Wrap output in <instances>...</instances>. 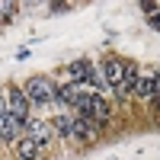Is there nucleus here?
Returning <instances> with one entry per match:
<instances>
[{"label": "nucleus", "mask_w": 160, "mask_h": 160, "mask_svg": "<svg viewBox=\"0 0 160 160\" xmlns=\"http://www.w3.org/2000/svg\"><path fill=\"white\" fill-rule=\"evenodd\" d=\"M55 135L58 138H64V141H71L74 138V115H55Z\"/></svg>", "instance_id": "nucleus-10"}, {"label": "nucleus", "mask_w": 160, "mask_h": 160, "mask_svg": "<svg viewBox=\"0 0 160 160\" xmlns=\"http://www.w3.org/2000/svg\"><path fill=\"white\" fill-rule=\"evenodd\" d=\"M0 16H3V13H0Z\"/></svg>", "instance_id": "nucleus-16"}, {"label": "nucleus", "mask_w": 160, "mask_h": 160, "mask_svg": "<svg viewBox=\"0 0 160 160\" xmlns=\"http://www.w3.org/2000/svg\"><path fill=\"white\" fill-rule=\"evenodd\" d=\"M135 93H138V96H154V77H138Z\"/></svg>", "instance_id": "nucleus-13"}, {"label": "nucleus", "mask_w": 160, "mask_h": 160, "mask_svg": "<svg viewBox=\"0 0 160 160\" xmlns=\"http://www.w3.org/2000/svg\"><path fill=\"white\" fill-rule=\"evenodd\" d=\"M22 93H26V99L32 106H48L51 99H58V87L51 83L48 77H29Z\"/></svg>", "instance_id": "nucleus-1"}, {"label": "nucleus", "mask_w": 160, "mask_h": 160, "mask_svg": "<svg viewBox=\"0 0 160 160\" xmlns=\"http://www.w3.org/2000/svg\"><path fill=\"white\" fill-rule=\"evenodd\" d=\"M135 87H138V71H135V64H128V68H125V77H122V83H118L115 90H118V96L125 99Z\"/></svg>", "instance_id": "nucleus-12"}, {"label": "nucleus", "mask_w": 160, "mask_h": 160, "mask_svg": "<svg viewBox=\"0 0 160 160\" xmlns=\"http://www.w3.org/2000/svg\"><path fill=\"white\" fill-rule=\"evenodd\" d=\"M125 68L128 64L125 61H118V58H112V61H106V68H102V80H106V87H118L122 83V77H125Z\"/></svg>", "instance_id": "nucleus-6"}, {"label": "nucleus", "mask_w": 160, "mask_h": 160, "mask_svg": "<svg viewBox=\"0 0 160 160\" xmlns=\"http://www.w3.org/2000/svg\"><path fill=\"white\" fill-rule=\"evenodd\" d=\"M19 128H22V122H16L13 115H0V144L16 141L19 138Z\"/></svg>", "instance_id": "nucleus-7"}, {"label": "nucleus", "mask_w": 160, "mask_h": 160, "mask_svg": "<svg viewBox=\"0 0 160 160\" xmlns=\"http://www.w3.org/2000/svg\"><path fill=\"white\" fill-rule=\"evenodd\" d=\"M74 138H77V141L93 144V141L99 138V125H96V122H90V118H83V115H74Z\"/></svg>", "instance_id": "nucleus-5"}, {"label": "nucleus", "mask_w": 160, "mask_h": 160, "mask_svg": "<svg viewBox=\"0 0 160 160\" xmlns=\"http://www.w3.org/2000/svg\"><path fill=\"white\" fill-rule=\"evenodd\" d=\"M71 77H74V83H90V80L99 77V74L93 71L90 61H74V64H71Z\"/></svg>", "instance_id": "nucleus-8"}, {"label": "nucleus", "mask_w": 160, "mask_h": 160, "mask_svg": "<svg viewBox=\"0 0 160 160\" xmlns=\"http://www.w3.org/2000/svg\"><path fill=\"white\" fill-rule=\"evenodd\" d=\"M83 83H74V80H71V83H64V87H58V99L61 102H71V106H77V99L80 96H83Z\"/></svg>", "instance_id": "nucleus-9"}, {"label": "nucleus", "mask_w": 160, "mask_h": 160, "mask_svg": "<svg viewBox=\"0 0 160 160\" xmlns=\"http://www.w3.org/2000/svg\"><path fill=\"white\" fill-rule=\"evenodd\" d=\"M0 115H10V109H7V93H0Z\"/></svg>", "instance_id": "nucleus-14"}, {"label": "nucleus", "mask_w": 160, "mask_h": 160, "mask_svg": "<svg viewBox=\"0 0 160 160\" xmlns=\"http://www.w3.org/2000/svg\"><path fill=\"white\" fill-rule=\"evenodd\" d=\"M77 115H83V118H90V122L102 125L106 118H109V106H106V99H102V96L83 93V96L77 99Z\"/></svg>", "instance_id": "nucleus-2"}, {"label": "nucleus", "mask_w": 160, "mask_h": 160, "mask_svg": "<svg viewBox=\"0 0 160 160\" xmlns=\"http://www.w3.org/2000/svg\"><path fill=\"white\" fill-rule=\"evenodd\" d=\"M22 131H26V138H32V141H35V148H38V151H45L48 144H51V138H55L51 125L42 122V118H26V122H22Z\"/></svg>", "instance_id": "nucleus-3"}, {"label": "nucleus", "mask_w": 160, "mask_h": 160, "mask_svg": "<svg viewBox=\"0 0 160 160\" xmlns=\"http://www.w3.org/2000/svg\"><path fill=\"white\" fill-rule=\"evenodd\" d=\"M16 154H19V160H35L42 151L35 148V141H32V138H26V135H22V138H16Z\"/></svg>", "instance_id": "nucleus-11"}, {"label": "nucleus", "mask_w": 160, "mask_h": 160, "mask_svg": "<svg viewBox=\"0 0 160 160\" xmlns=\"http://www.w3.org/2000/svg\"><path fill=\"white\" fill-rule=\"evenodd\" d=\"M7 109H10V115L16 118V122H26L29 99H26V93H22V90H16V87H10V90H7Z\"/></svg>", "instance_id": "nucleus-4"}, {"label": "nucleus", "mask_w": 160, "mask_h": 160, "mask_svg": "<svg viewBox=\"0 0 160 160\" xmlns=\"http://www.w3.org/2000/svg\"><path fill=\"white\" fill-rule=\"evenodd\" d=\"M154 22H157V29H160V16H157V19H154Z\"/></svg>", "instance_id": "nucleus-15"}]
</instances>
